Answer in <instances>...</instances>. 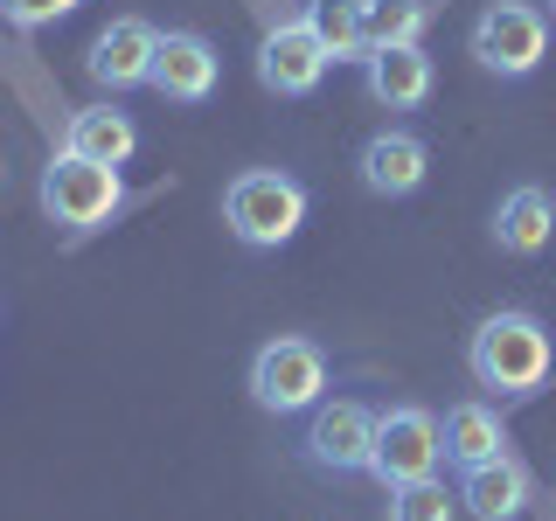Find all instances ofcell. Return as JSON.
Wrapping results in <instances>:
<instances>
[{"mask_svg": "<svg viewBox=\"0 0 556 521\" xmlns=\"http://www.w3.org/2000/svg\"><path fill=\"white\" fill-rule=\"evenodd\" d=\"M466 369L494 404H529V396H543V382L556 376V334L543 313L529 306H501L486 313L473 327V341H466Z\"/></svg>", "mask_w": 556, "mask_h": 521, "instance_id": "cell-1", "label": "cell"}, {"mask_svg": "<svg viewBox=\"0 0 556 521\" xmlns=\"http://www.w3.org/2000/svg\"><path fill=\"white\" fill-rule=\"evenodd\" d=\"M223 223H230L237 243L251 251H278V243L300 237L306 223V181H292L286 167H243L223 188Z\"/></svg>", "mask_w": 556, "mask_h": 521, "instance_id": "cell-2", "label": "cell"}, {"mask_svg": "<svg viewBox=\"0 0 556 521\" xmlns=\"http://www.w3.org/2000/svg\"><path fill=\"white\" fill-rule=\"evenodd\" d=\"M35 202H42V216L56 223L63 237H98L104 223L126 208V181H118V167H104V161L56 153V161L42 167V181H35Z\"/></svg>", "mask_w": 556, "mask_h": 521, "instance_id": "cell-3", "label": "cell"}, {"mask_svg": "<svg viewBox=\"0 0 556 521\" xmlns=\"http://www.w3.org/2000/svg\"><path fill=\"white\" fill-rule=\"evenodd\" d=\"M251 404L271 417H306L327 404V347L306 334H271L251 355Z\"/></svg>", "mask_w": 556, "mask_h": 521, "instance_id": "cell-4", "label": "cell"}, {"mask_svg": "<svg viewBox=\"0 0 556 521\" xmlns=\"http://www.w3.org/2000/svg\"><path fill=\"white\" fill-rule=\"evenodd\" d=\"M466 49H473V63L486 77H508V84L535 77L549 56V8H535V0H486Z\"/></svg>", "mask_w": 556, "mask_h": 521, "instance_id": "cell-5", "label": "cell"}, {"mask_svg": "<svg viewBox=\"0 0 556 521\" xmlns=\"http://www.w3.org/2000/svg\"><path fill=\"white\" fill-rule=\"evenodd\" d=\"M439 466H445V424L425 404H390V410L376 417V459H369V473L382 486L431 480Z\"/></svg>", "mask_w": 556, "mask_h": 521, "instance_id": "cell-6", "label": "cell"}, {"mask_svg": "<svg viewBox=\"0 0 556 521\" xmlns=\"http://www.w3.org/2000/svg\"><path fill=\"white\" fill-rule=\"evenodd\" d=\"M376 417L362 396H334V404H320V410H306V459L320 466V473H369V459H376Z\"/></svg>", "mask_w": 556, "mask_h": 521, "instance_id": "cell-7", "label": "cell"}, {"mask_svg": "<svg viewBox=\"0 0 556 521\" xmlns=\"http://www.w3.org/2000/svg\"><path fill=\"white\" fill-rule=\"evenodd\" d=\"M327 69H334V56L320 49V35L306 22H278V28H265V42H257V84H265L271 98H313Z\"/></svg>", "mask_w": 556, "mask_h": 521, "instance_id": "cell-8", "label": "cell"}, {"mask_svg": "<svg viewBox=\"0 0 556 521\" xmlns=\"http://www.w3.org/2000/svg\"><path fill=\"white\" fill-rule=\"evenodd\" d=\"M223 84V56L216 42H208L202 28H167L161 35V56H153V84L147 91H161L167 104H208Z\"/></svg>", "mask_w": 556, "mask_h": 521, "instance_id": "cell-9", "label": "cell"}, {"mask_svg": "<svg viewBox=\"0 0 556 521\" xmlns=\"http://www.w3.org/2000/svg\"><path fill=\"white\" fill-rule=\"evenodd\" d=\"M153 56H161V28L139 22V14H118L112 28L91 42V56H84V69H91L98 91H139V84H153Z\"/></svg>", "mask_w": 556, "mask_h": 521, "instance_id": "cell-10", "label": "cell"}, {"mask_svg": "<svg viewBox=\"0 0 556 521\" xmlns=\"http://www.w3.org/2000/svg\"><path fill=\"white\" fill-rule=\"evenodd\" d=\"M355 174H362V188H369V195H382V202H404V195H417V188L431 181V147H425L417 132L390 126V132L362 139Z\"/></svg>", "mask_w": 556, "mask_h": 521, "instance_id": "cell-11", "label": "cell"}, {"mask_svg": "<svg viewBox=\"0 0 556 521\" xmlns=\"http://www.w3.org/2000/svg\"><path fill=\"white\" fill-rule=\"evenodd\" d=\"M431 84H439V69H431L425 42L369 49V56H362V91H369L382 112H417V104L431 98Z\"/></svg>", "mask_w": 556, "mask_h": 521, "instance_id": "cell-12", "label": "cell"}, {"mask_svg": "<svg viewBox=\"0 0 556 521\" xmlns=\"http://www.w3.org/2000/svg\"><path fill=\"white\" fill-rule=\"evenodd\" d=\"M549 237H556V195H549L543 181L508 188V195H501V208H494V243H501L508 257H543Z\"/></svg>", "mask_w": 556, "mask_h": 521, "instance_id": "cell-13", "label": "cell"}, {"mask_svg": "<svg viewBox=\"0 0 556 521\" xmlns=\"http://www.w3.org/2000/svg\"><path fill=\"white\" fill-rule=\"evenodd\" d=\"M459 508L473 521H515L529 508V473H521L515 452H501V459H486V466H466L459 473Z\"/></svg>", "mask_w": 556, "mask_h": 521, "instance_id": "cell-14", "label": "cell"}, {"mask_svg": "<svg viewBox=\"0 0 556 521\" xmlns=\"http://www.w3.org/2000/svg\"><path fill=\"white\" fill-rule=\"evenodd\" d=\"M63 153H84V161H104V167H126L139 153V126L132 112L118 104H84V112L63 118Z\"/></svg>", "mask_w": 556, "mask_h": 521, "instance_id": "cell-15", "label": "cell"}, {"mask_svg": "<svg viewBox=\"0 0 556 521\" xmlns=\"http://www.w3.org/2000/svg\"><path fill=\"white\" fill-rule=\"evenodd\" d=\"M445 466H486L508 452V424H501V404H486V396H466V404H452L445 417Z\"/></svg>", "mask_w": 556, "mask_h": 521, "instance_id": "cell-16", "label": "cell"}, {"mask_svg": "<svg viewBox=\"0 0 556 521\" xmlns=\"http://www.w3.org/2000/svg\"><path fill=\"white\" fill-rule=\"evenodd\" d=\"M300 22L320 35V49L334 63H362V56H369V14H362V0H306Z\"/></svg>", "mask_w": 556, "mask_h": 521, "instance_id": "cell-17", "label": "cell"}, {"mask_svg": "<svg viewBox=\"0 0 556 521\" xmlns=\"http://www.w3.org/2000/svg\"><path fill=\"white\" fill-rule=\"evenodd\" d=\"M362 14H369V49H404L431 22L425 0H362Z\"/></svg>", "mask_w": 556, "mask_h": 521, "instance_id": "cell-18", "label": "cell"}, {"mask_svg": "<svg viewBox=\"0 0 556 521\" xmlns=\"http://www.w3.org/2000/svg\"><path fill=\"white\" fill-rule=\"evenodd\" d=\"M459 514V494H445V480H410V486H390V521H452Z\"/></svg>", "mask_w": 556, "mask_h": 521, "instance_id": "cell-19", "label": "cell"}, {"mask_svg": "<svg viewBox=\"0 0 556 521\" xmlns=\"http://www.w3.org/2000/svg\"><path fill=\"white\" fill-rule=\"evenodd\" d=\"M84 0H0V14H8L14 28H49V22H63V14H77Z\"/></svg>", "mask_w": 556, "mask_h": 521, "instance_id": "cell-20", "label": "cell"}, {"mask_svg": "<svg viewBox=\"0 0 556 521\" xmlns=\"http://www.w3.org/2000/svg\"><path fill=\"white\" fill-rule=\"evenodd\" d=\"M549 14H556V0H549Z\"/></svg>", "mask_w": 556, "mask_h": 521, "instance_id": "cell-21", "label": "cell"}]
</instances>
